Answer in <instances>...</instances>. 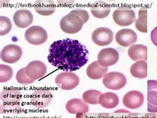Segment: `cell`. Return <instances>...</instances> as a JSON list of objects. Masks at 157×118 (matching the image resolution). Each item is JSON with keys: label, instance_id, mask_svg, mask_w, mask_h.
Returning <instances> with one entry per match:
<instances>
[{"label": "cell", "instance_id": "6da1fadb", "mask_svg": "<svg viewBox=\"0 0 157 118\" xmlns=\"http://www.w3.org/2000/svg\"><path fill=\"white\" fill-rule=\"evenodd\" d=\"M89 52L78 40L66 39L54 42L49 48L48 62L66 72L78 70L88 62Z\"/></svg>", "mask_w": 157, "mask_h": 118}, {"label": "cell", "instance_id": "7a4b0ae2", "mask_svg": "<svg viewBox=\"0 0 157 118\" xmlns=\"http://www.w3.org/2000/svg\"><path fill=\"white\" fill-rule=\"evenodd\" d=\"M22 93L15 88L4 89L0 96L2 113H19L21 109Z\"/></svg>", "mask_w": 157, "mask_h": 118}, {"label": "cell", "instance_id": "3957f363", "mask_svg": "<svg viewBox=\"0 0 157 118\" xmlns=\"http://www.w3.org/2000/svg\"><path fill=\"white\" fill-rule=\"evenodd\" d=\"M84 24L83 20L79 16L70 12L64 16L60 21V29L68 34L77 33L83 27Z\"/></svg>", "mask_w": 157, "mask_h": 118}, {"label": "cell", "instance_id": "277c9868", "mask_svg": "<svg viewBox=\"0 0 157 118\" xmlns=\"http://www.w3.org/2000/svg\"><path fill=\"white\" fill-rule=\"evenodd\" d=\"M55 83L59 88L64 90H71L80 83V78L72 72H61L55 78Z\"/></svg>", "mask_w": 157, "mask_h": 118}, {"label": "cell", "instance_id": "5b68a950", "mask_svg": "<svg viewBox=\"0 0 157 118\" xmlns=\"http://www.w3.org/2000/svg\"><path fill=\"white\" fill-rule=\"evenodd\" d=\"M25 39L33 45H40L47 40L48 34L42 27L34 25L27 29L25 32Z\"/></svg>", "mask_w": 157, "mask_h": 118}, {"label": "cell", "instance_id": "8992f818", "mask_svg": "<svg viewBox=\"0 0 157 118\" xmlns=\"http://www.w3.org/2000/svg\"><path fill=\"white\" fill-rule=\"evenodd\" d=\"M52 94L48 89L40 88L35 89L30 97V101L33 106L37 109H43L51 104Z\"/></svg>", "mask_w": 157, "mask_h": 118}, {"label": "cell", "instance_id": "52a82bcc", "mask_svg": "<svg viewBox=\"0 0 157 118\" xmlns=\"http://www.w3.org/2000/svg\"><path fill=\"white\" fill-rule=\"evenodd\" d=\"M112 17L114 22L121 27L129 26L135 22V13L131 8H117L113 11Z\"/></svg>", "mask_w": 157, "mask_h": 118}, {"label": "cell", "instance_id": "ba28073f", "mask_svg": "<svg viewBox=\"0 0 157 118\" xmlns=\"http://www.w3.org/2000/svg\"><path fill=\"white\" fill-rule=\"evenodd\" d=\"M102 82L107 88L112 90H119L125 86L127 78L121 72H111L104 76Z\"/></svg>", "mask_w": 157, "mask_h": 118}, {"label": "cell", "instance_id": "9c48e42d", "mask_svg": "<svg viewBox=\"0 0 157 118\" xmlns=\"http://www.w3.org/2000/svg\"><path fill=\"white\" fill-rule=\"evenodd\" d=\"M23 55L22 48L19 45L10 44L4 47L1 51V59L3 62L13 64L18 62Z\"/></svg>", "mask_w": 157, "mask_h": 118}, {"label": "cell", "instance_id": "30bf717a", "mask_svg": "<svg viewBox=\"0 0 157 118\" xmlns=\"http://www.w3.org/2000/svg\"><path fill=\"white\" fill-rule=\"evenodd\" d=\"M47 70L46 64L40 60L31 61L25 68L26 75L33 81L42 78L46 74Z\"/></svg>", "mask_w": 157, "mask_h": 118}, {"label": "cell", "instance_id": "8fae6325", "mask_svg": "<svg viewBox=\"0 0 157 118\" xmlns=\"http://www.w3.org/2000/svg\"><path fill=\"white\" fill-rule=\"evenodd\" d=\"M113 32L109 28L99 27L92 34V41L98 46L104 47L111 44L113 40Z\"/></svg>", "mask_w": 157, "mask_h": 118}, {"label": "cell", "instance_id": "7c38bea8", "mask_svg": "<svg viewBox=\"0 0 157 118\" xmlns=\"http://www.w3.org/2000/svg\"><path fill=\"white\" fill-rule=\"evenodd\" d=\"M119 59V52L113 48H105L101 49L98 55V62L101 66L107 67L113 66L117 63Z\"/></svg>", "mask_w": 157, "mask_h": 118}, {"label": "cell", "instance_id": "4fadbf2b", "mask_svg": "<svg viewBox=\"0 0 157 118\" xmlns=\"http://www.w3.org/2000/svg\"><path fill=\"white\" fill-rule=\"evenodd\" d=\"M144 97L143 93L137 90L128 92L123 97V104L129 109H135L142 106Z\"/></svg>", "mask_w": 157, "mask_h": 118}, {"label": "cell", "instance_id": "5bb4252c", "mask_svg": "<svg viewBox=\"0 0 157 118\" xmlns=\"http://www.w3.org/2000/svg\"><path fill=\"white\" fill-rule=\"evenodd\" d=\"M115 40L122 47H131L137 41V35L132 29H123L117 31L115 35Z\"/></svg>", "mask_w": 157, "mask_h": 118}, {"label": "cell", "instance_id": "9a60e30c", "mask_svg": "<svg viewBox=\"0 0 157 118\" xmlns=\"http://www.w3.org/2000/svg\"><path fill=\"white\" fill-rule=\"evenodd\" d=\"M13 19L16 26L21 29H24L33 23V15L27 10H19L14 13Z\"/></svg>", "mask_w": 157, "mask_h": 118}, {"label": "cell", "instance_id": "2e32d148", "mask_svg": "<svg viewBox=\"0 0 157 118\" xmlns=\"http://www.w3.org/2000/svg\"><path fill=\"white\" fill-rule=\"evenodd\" d=\"M66 109L71 114H77L78 113H88L89 106L82 100L74 98L67 101L66 104Z\"/></svg>", "mask_w": 157, "mask_h": 118}, {"label": "cell", "instance_id": "e0dca14e", "mask_svg": "<svg viewBox=\"0 0 157 118\" xmlns=\"http://www.w3.org/2000/svg\"><path fill=\"white\" fill-rule=\"evenodd\" d=\"M107 71H108V68L102 67L98 61H94L86 69V74L91 79L98 80L104 78Z\"/></svg>", "mask_w": 157, "mask_h": 118}, {"label": "cell", "instance_id": "ac0fdd59", "mask_svg": "<svg viewBox=\"0 0 157 118\" xmlns=\"http://www.w3.org/2000/svg\"><path fill=\"white\" fill-rule=\"evenodd\" d=\"M128 56L134 61L147 60V47L141 44H134L129 47L127 51Z\"/></svg>", "mask_w": 157, "mask_h": 118}, {"label": "cell", "instance_id": "d6986e66", "mask_svg": "<svg viewBox=\"0 0 157 118\" xmlns=\"http://www.w3.org/2000/svg\"><path fill=\"white\" fill-rule=\"evenodd\" d=\"M119 102L118 96L113 92H105L102 93L99 98V104L106 109L116 108Z\"/></svg>", "mask_w": 157, "mask_h": 118}, {"label": "cell", "instance_id": "ffe728a7", "mask_svg": "<svg viewBox=\"0 0 157 118\" xmlns=\"http://www.w3.org/2000/svg\"><path fill=\"white\" fill-rule=\"evenodd\" d=\"M35 10L40 15L48 16L55 13L56 5L53 1H36Z\"/></svg>", "mask_w": 157, "mask_h": 118}, {"label": "cell", "instance_id": "44dd1931", "mask_svg": "<svg viewBox=\"0 0 157 118\" xmlns=\"http://www.w3.org/2000/svg\"><path fill=\"white\" fill-rule=\"evenodd\" d=\"M111 7L107 3L102 2H97L91 8V13L94 17L98 19L107 17L110 13Z\"/></svg>", "mask_w": 157, "mask_h": 118}, {"label": "cell", "instance_id": "7402d4cb", "mask_svg": "<svg viewBox=\"0 0 157 118\" xmlns=\"http://www.w3.org/2000/svg\"><path fill=\"white\" fill-rule=\"evenodd\" d=\"M131 74L135 78L143 79L147 77V63L145 60H139L130 68Z\"/></svg>", "mask_w": 157, "mask_h": 118}, {"label": "cell", "instance_id": "603a6c76", "mask_svg": "<svg viewBox=\"0 0 157 118\" xmlns=\"http://www.w3.org/2000/svg\"><path fill=\"white\" fill-rule=\"evenodd\" d=\"M139 17L135 20V27L137 29L146 33L147 32V9L146 7H142L138 12Z\"/></svg>", "mask_w": 157, "mask_h": 118}, {"label": "cell", "instance_id": "cb8c5ba5", "mask_svg": "<svg viewBox=\"0 0 157 118\" xmlns=\"http://www.w3.org/2000/svg\"><path fill=\"white\" fill-rule=\"evenodd\" d=\"M147 101L148 103L157 106V81L149 80L147 81Z\"/></svg>", "mask_w": 157, "mask_h": 118}, {"label": "cell", "instance_id": "d4e9b609", "mask_svg": "<svg viewBox=\"0 0 157 118\" xmlns=\"http://www.w3.org/2000/svg\"><path fill=\"white\" fill-rule=\"evenodd\" d=\"M101 94V92L97 89H89L84 92L82 95V98L86 104L96 105L99 104V98Z\"/></svg>", "mask_w": 157, "mask_h": 118}, {"label": "cell", "instance_id": "484cf974", "mask_svg": "<svg viewBox=\"0 0 157 118\" xmlns=\"http://www.w3.org/2000/svg\"><path fill=\"white\" fill-rule=\"evenodd\" d=\"M13 71L12 68L5 64H0V82H7L13 76Z\"/></svg>", "mask_w": 157, "mask_h": 118}, {"label": "cell", "instance_id": "4316f807", "mask_svg": "<svg viewBox=\"0 0 157 118\" xmlns=\"http://www.w3.org/2000/svg\"><path fill=\"white\" fill-rule=\"evenodd\" d=\"M12 29V23L11 20L6 17H0V35L3 36L9 33Z\"/></svg>", "mask_w": 157, "mask_h": 118}, {"label": "cell", "instance_id": "83f0119b", "mask_svg": "<svg viewBox=\"0 0 157 118\" xmlns=\"http://www.w3.org/2000/svg\"><path fill=\"white\" fill-rule=\"evenodd\" d=\"M16 80H17L18 83L23 85H29L35 82V81L31 80L26 75L25 68H21L19 70L17 71V74H16Z\"/></svg>", "mask_w": 157, "mask_h": 118}, {"label": "cell", "instance_id": "f1b7e54d", "mask_svg": "<svg viewBox=\"0 0 157 118\" xmlns=\"http://www.w3.org/2000/svg\"><path fill=\"white\" fill-rule=\"evenodd\" d=\"M70 13L76 14V15L79 16V17L82 20H83V21H84V23H87L88 21L89 20V18H90V16H89V14L87 12V11H86L85 10H83V9L73 10L71 11H70Z\"/></svg>", "mask_w": 157, "mask_h": 118}, {"label": "cell", "instance_id": "f546056e", "mask_svg": "<svg viewBox=\"0 0 157 118\" xmlns=\"http://www.w3.org/2000/svg\"><path fill=\"white\" fill-rule=\"evenodd\" d=\"M151 39L156 47H157V27L151 31Z\"/></svg>", "mask_w": 157, "mask_h": 118}, {"label": "cell", "instance_id": "4dcf8cb0", "mask_svg": "<svg viewBox=\"0 0 157 118\" xmlns=\"http://www.w3.org/2000/svg\"><path fill=\"white\" fill-rule=\"evenodd\" d=\"M147 111L151 113H157V106L147 103Z\"/></svg>", "mask_w": 157, "mask_h": 118}, {"label": "cell", "instance_id": "1f68e13d", "mask_svg": "<svg viewBox=\"0 0 157 118\" xmlns=\"http://www.w3.org/2000/svg\"><path fill=\"white\" fill-rule=\"evenodd\" d=\"M130 112L128 111V110H125V109H117V110L113 112L114 114H120V115H124V114H126V113H129Z\"/></svg>", "mask_w": 157, "mask_h": 118}, {"label": "cell", "instance_id": "d6a6232c", "mask_svg": "<svg viewBox=\"0 0 157 118\" xmlns=\"http://www.w3.org/2000/svg\"><path fill=\"white\" fill-rule=\"evenodd\" d=\"M144 118H156V115L155 113H147L144 114Z\"/></svg>", "mask_w": 157, "mask_h": 118}, {"label": "cell", "instance_id": "836d02e7", "mask_svg": "<svg viewBox=\"0 0 157 118\" xmlns=\"http://www.w3.org/2000/svg\"><path fill=\"white\" fill-rule=\"evenodd\" d=\"M110 115L107 113H100L98 116V118H109Z\"/></svg>", "mask_w": 157, "mask_h": 118}, {"label": "cell", "instance_id": "e575fe53", "mask_svg": "<svg viewBox=\"0 0 157 118\" xmlns=\"http://www.w3.org/2000/svg\"><path fill=\"white\" fill-rule=\"evenodd\" d=\"M74 1H58V3L61 4V5H71L74 3Z\"/></svg>", "mask_w": 157, "mask_h": 118}, {"label": "cell", "instance_id": "d590c367", "mask_svg": "<svg viewBox=\"0 0 157 118\" xmlns=\"http://www.w3.org/2000/svg\"><path fill=\"white\" fill-rule=\"evenodd\" d=\"M87 116L86 113H78L76 114V118H87Z\"/></svg>", "mask_w": 157, "mask_h": 118}, {"label": "cell", "instance_id": "8d00e7d4", "mask_svg": "<svg viewBox=\"0 0 157 118\" xmlns=\"http://www.w3.org/2000/svg\"><path fill=\"white\" fill-rule=\"evenodd\" d=\"M138 113H128L127 118H139Z\"/></svg>", "mask_w": 157, "mask_h": 118}]
</instances>
